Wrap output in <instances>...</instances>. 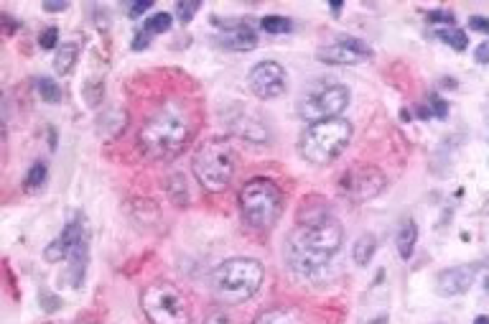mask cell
<instances>
[{"instance_id":"25","label":"cell","mask_w":489,"mask_h":324,"mask_svg":"<svg viewBox=\"0 0 489 324\" xmlns=\"http://www.w3.org/2000/svg\"><path fill=\"white\" fill-rule=\"evenodd\" d=\"M44 181H46V164L44 161H36L28 169V174H25V184H28V189H38Z\"/></svg>"},{"instance_id":"16","label":"cell","mask_w":489,"mask_h":324,"mask_svg":"<svg viewBox=\"0 0 489 324\" xmlns=\"http://www.w3.org/2000/svg\"><path fill=\"white\" fill-rule=\"evenodd\" d=\"M87 258H89V240L87 238H82V240L76 242V248L69 253V274H71V284L74 286H82L84 281V274H87Z\"/></svg>"},{"instance_id":"17","label":"cell","mask_w":489,"mask_h":324,"mask_svg":"<svg viewBox=\"0 0 489 324\" xmlns=\"http://www.w3.org/2000/svg\"><path fill=\"white\" fill-rule=\"evenodd\" d=\"M415 242H418V225L413 220H405L395 235V245H398V253H401L403 261H408L415 250Z\"/></svg>"},{"instance_id":"33","label":"cell","mask_w":489,"mask_h":324,"mask_svg":"<svg viewBox=\"0 0 489 324\" xmlns=\"http://www.w3.org/2000/svg\"><path fill=\"white\" fill-rule=\"evenodd\" d=\"M148 8H151V0H140V3H135V6H130V16H133V18H138L140 13H146Z\"/></svg>"},{"instance_id":"19","label":"cell","mask_w":489,"mask_h":324,"mask_svg":"<svg viewBox=\"0 0 489 324\" xmlns=\"http://www.w3.org/2000/svg\"><path fill=\"white\" fill-rule=\"evenodd\" d=\"M377 250V238L372 233H364L355 240V248H352V258H355L357 266H367L372 261V255Z\"/></svg>"},{"instance_id":"8","label":"cell","mask_w":489,"mask_h":324,"mask_svg":"<svg viewBox=\"0 0 489 324\" xmlns=\"http://www.w3.org/2000/svg\"><path fill=\"white\" fill-rule=\"evenodd\" d=\"M350 89L344 84H313L299 100V118L306 123H321L339 118L350 105Z\"/></svg>"},{"instance_id":"3","label":"cell","mask_w":489,"mask_h":324,"mask_svg":"<svg viewBox=\"0 0 489 324\" xmlns=\"http://www.w3.org/2000/svg\"><path fill=\"white\" fill-rule=\"evenodd\" d=\"M265 268L255 258H229L212 271V291L222 304H242L260 291Z\"/></svg>"},{"instance_id":"9","label":"cell","mask_w":489,"mask_h":324,"mask_svg":"<svg viewBox=\"0 0 489 324\" xmlns=\"http://www.w3.org/2000/svg\"><path fill=\"white\" fill-rule=\"evenodd\" d=\"M388 184V179L380 169L375 166H357L342 177V194L350 197L352 202H367V199H375L382 189Z\"/></svg>"},{"instance_id":"6","label":"cell","mask_w":489,"mask_h":324,"mask_svg":"<svg viewBox=\"0 0 489 324\" xmlns=\"http://www.w3.org/2000/svg\"><path fill=\"white\" fill-rule=\"evenodd\" d=\"M240 210L250 228L270 230L283 212V191L265 177L250 179L240 189Z\"/></svg>"},{"instance_id":"34","label":"cell","mask_w":489,"mask_h":324,"mask_svg":"<svg viewBox=\"0 0 489 324\" xmlns=\"http://www.w3.org/2000/svg\"><path fill=\"white\" fill-rule=\"evenodd\" d=\"M204 324H229V317H227V314H222V312H219V314H212V317L207 319Z\"/></svg>"},{"instance_id":"26","label":"cell","mask_w":489,"mask_h":324,"mask_svg":"<svg viewBox=\"0 0 489 324\" xmlns=\"http://www.w3.org/2000/svg\"><path fill=\"white\" fill-rule=\"evenodd\" d=\"M446 110H449V108H446V102L441 100V97L431 95V97H428V108L420 110V115H426V118H428V115H431V118H433V115H436V118H446Z\"/></svg>"},{"instance_id":"10","label":"cell","mask_w":489,"mask_h":324,"mask_svg":"<svg viewBox=\"0 0 489 324\" xmlns=\"http://www.w3.org/2000/svg\"><path fill=\"white\" fill-rule=\"evenodd\" d=\"M250 92L260 100H275L286 92L288 74L278 62H258L248 74Z\"/></svg>"},{"instance_id":"13","label":"cell","mask_w":489,"mask_h":324,"mask_svg":"<svg viewBox=\"0 0 489 324\" xmlns=\"http://www.w3.org/2000/svg\"><path fill=\"white\" fill-rule=\"evenodd\" d=\"M82 238H87V230H84L82 215H76L71 223L64 225L62 235L51 242V245H46L44 258L49 263H59V261H64V258H69V253L76 248V242L82 240Z\"/></svg>"},{"instance_id":"2","label":"cell","mask_w":489,"mask_h":324,"mask_svg":"<svg viewBox=\"0 0 489 324\" xmlns=\"http://www.w3.org/2000/svg\"><path fill=\"white\" fill-rule=\"evenodd\" d=\"M191 130L194 128H191L186 110L176 102H166L163 108L156 110L140 128V151L146 153L148 159H173L191 140Z\"/></svg>"},{"instance_id":"35","label":"cell","mask_w":489,"mask_h":324,"mask_svg":"<svg viewBox=\"0 0 489 324\" xmlns=\"http://www.w3.org/2000/svg\"><path fill=\"white\" fill-rule=\"evenodd\" d=\"M69 3H44V11H67Z\"/></svg>"},{"instance_id":"18","label":"cell","mask_w":489,"mask_h":324,"mask_svg":"<svg viewBox=\"0 0 489 324\" xmlns=\"http://www.w3.org/2000/svg\"><path fill=\"white\" fill-rule=\"evenodd\" d=\"M253 324H306V319L296 309L278 306V309H267V312L258 314Z\"/></svg>"},{"instance_id":"21","label":"cell","mask_w":489,"mask_h":324,"mask_svg":"<svg viewBox=\"0 0 489 324\" xmlns=\"http://www.w3.org/2000/svg\"><path fill=\"white\" fill-rule=\"evenodd\" d=\"M436 36H439L444 44H449L451 49H456V51H464L466 44H469L466 33L461 31V28H456V26H449V28H439V31H436Z\"/></svg>"},{"instance_id":"5","label":"cell","mask_w":489,"mask_h":324,"mask_svg":"<svg viewBox=\"0 0 489 324\" xmlns=\"http://www.w3.org/2000/svg\"><path fill=\"white\" fill-rule=\"evenodd\" d=\"M191 172L202 184V189L219 194L224 191L237 172V156L235 148L229 146V140L224 138H209L204 140L197 148L194 159H191Z\"/></svg>"},{"instance_id":"27","label":"cell","mask_w":489,"mask_h":324,"mask_svg":"<svg viewBox=\"0 0 489 324\" xmlns=\"http://www.w3.org/2000/svg\"><path fill=\"white\" fill-rule=\"evenodd\" d=\"M57 41H59L57 26H49V28H44V31L38 33V46H41V49H54Z\"/></svg>"},{"instance_id":"24","label":"cell","mask_w":489,"mask_h":324,"mask_svg":"<svg viewBox=\"0 0 489 324\" xmlns=\"http://www.w3.org/2000/svg\"><path fill=\"white\" fill-rule=\"evenodd\" d=\"M260 28L265 33H288L293 28V23L288 18H283V16H265L260 21Z\"/></svg>"},{"instance_id":"4","label":"cell","mask_w":489,"mask_h":324,"mask_svg":"<svg viewBox=\"0 0 489 324\" xmlns=\"http://www.w3.org/2000/svg\"><path fill=\"white\" fill-rule=\"evenodd\" d=\"M352 133H355V128H352L350 121H344V118L311 123L299 138L301 159H306L309 164H316V166L331 164V161L339 159L347 151Z\"/></svg>"},{"instance_id":"31","label":"cell","mask_w":489,"mask_h":324,"mask_svg":"<svg viewBox=\"0 0 489 324\" xmlns=\"http://www.w3.org/2000/svg\"><path fill=\"white\" fill-rule=\"evenodd\" d=\"M474 59L479 64H489V41H482V44L474 49Z\"/></svg>"},{"instance_id":"15","label":"cell","mask_w":489,"mask_h":324,"mask_svg":"<svg viewBox=\"0 0 489 324\" xmlns=\"http://www.w3.org/2000/svg\"><path fill=\"white\" fill-rule=\"evenodd\" d=\"M229 125H232V130L240 138L250 140V143H265V140H270V128L265 125V121H263L260 115L250 113V110L248 113L240 110L237 118H229Z\"/></svg>"},{"instance_id":"38","label":"cell","mask_w":489,"mask_h":324,"mask_svg":"<svg viewBox=\"0 0 489 324\" xmlns=\"http://www.w3.org/2000/svg\"><path fill=\"white\" fill-rule=\"evenodd\" d=\"M487 291H489V279H487Z\"/></svg>"},{"instance_id":"29","label":"cell","mask_w":489,"mask_h":324,"mask_svg":"<svg viewBox=\"0 0 489 324\" xmlns=\"http://www.w3.org/2000/svg\"><path fill=\"white\" fill-rule=\"evenodd\" d=\"M469 28H471V31L487 33V36H489V18H487V16H471Z\"/></svg>"},{"instance_id":"32","label":"cell","mask_w":489,"mask_h":324,"mask_svg":"<svg viewBox=\"0 0 489 324\" xmlns=\"http://www.w3.org/2000/svg\"><path fill=\"white\" fill-rule=\"evenodd\" d=\"M148 44H151V36H148L146 31H140L138 36H135V41H133V49L140 51V49H146Z\"/></svg>"},{"instance_id":"1","label":"cell","mask_w":489,"mask_h":324,"mask_svg":"<svg viewBox=\"0 0 489 324\" xmlns=\"http://www.w3.org/2000/svg\"><path fill=\"white\" fill-rule=\"evenodd\" d=\"M342 240V225L331 215H321L293 230L286 242V261L299 276H313L339 253Z\"/></svg>"},{"instance_id":"22","label":"cell","mask_w":489,"mask_h":324,"mask_svg":"<svg viewBox=\"0 0 489 324\" xmlns=\"http://www.w3.org/2000/svg\"><path fill=\"white\" fill-rule=\"evenodd\" d=\"M171 28V13H153L151 18H146V26H143V31L148 33V36H153V33H166Z\"/></svg>"},{"instance_id":"14","label":"cell","mask_w":489,"mask_h":324,"mask_svg":"<svg viewBox=\"0 0 489 324\" xmlns=\"http://www.w3.org/2000/svg\"><path fill=\"white\" fill-rule=\"evenodd\" d=\"M217 26H224V33L219 36V44L224 49L232 51H253L258 46V33L250 23H242V21H217Z\"/></svg>"},{"instance_id":"28","label":"cell","mask_w":489,"mask_h":324,"mask_svg":"<svg viewBox=\"0 0 489 324\" xmlns=\"http://www.w3.org/2000/svg\"><path fill=\"white\" fill-rule=\"evenodd\" d=\"M199 11V3H176V16L181 23H189L191 16Z\"/></svg>"},{"instance_id":"12","label":"cell","mask_w":489,"mask_h":324,"mask_svg":"<svg viewBox=\"0 0 489 324\" xmlns=\"http://www.w3.org/2000/svg\"><path fill=\"white\" fill-rule=\"evenodd\" d=\"M479 266H451L441 271L436 276V291L441 296H459V294H466L471 289V284L477 281Z\"/></svg>"},{"instance_id":"30","label":"cell","mask_w":489,"mask_h":324,"mask_svg":"<svg viewBox=\"0 0 489 324\" xmlns=\"http://www.w3.org/2000/svg\"><path fill=\"white\" fill-rule=\"evenodd\" d=\"M428 21H431V23L454 26V13H449V11H428Z\"/></svg>"},{"instance_id":"20","label":"cell","mask_w":489,"mask_h":324,"mask_svg":"<svg viewBox=\"0 0 489 324\" xmlns=\"http://www.w3.org/2000/svg\"><path fill=\"white\" fill-rule=\"evenodd\" d=\"M76 59H79V46L76 44L67 41L64 46H59L57 57H54V69H57V74H69V72L74 69Z\"/></svg>"},{"instance_id":"36","label":"cell","mask_w":489,"mask_h":324,"mask_svg":"<svg viewBox=\"0 0 489 324\" xmlns=\"http://www.w3.org/2000/svg\"><path fill=\"white\" fill-rule=\"evenodd\" d=\"M367 324H388V317H375V319H369Z\"/></svg>"},{"instance_id":"7","label":"cell","mask_w":489,"mask_h":324,"mask_svg":"<svg viewBox=\"0 0 489 324\" xmlns=\"http://www.w3.org/2000/svg\"><path fill=\"white\" fill-rule=\"evenodd\" d=\"M140 309L151 324H189L191 309L189 301L173 284L156 281L140 294Z\"/></svg>"},{"instance_id":"11","label":"cell","mask_w":489,"mask_h":324,"mask_svg":"<svg viewBox=\"0 0 489 324\" xmlns=\"http://www.w3.org/2000/svg\"><path fill=\"white\" fill-rule=\"evenodd\" d=\"M316 59L324 64H337V67H355L372 59V49L362 38H339L334 44L318 46Z\"/></svg>"},{"instance_id":"23","label":"cell","mask_w":489,"mask_h":324,"mask_svg":"<svg viewBox=\"0 0 489 324\" xmlns=\"http://www.w3.org/2000/svg\"><path fill=\"white\" fill-rule=\"evenodd\" d=\"M36 87H38V95L44 97V102H59L62 100V87H59L51 77H41L36 82Z\"/></svg>"},{"instance_id":"37","label":"cell","mask_w":489,"mask_h":324,"mask_svg":"<svg viewBox=\"0 0 489 324\" xmlns=\"http://www.w3.org/2000/svg\"><path fill=\"white\" fill-rule=\"evenodd\" d=\"M474 324H489V317H484V314H482V317L474 319Z\"/></svg>"}]
</instances>
